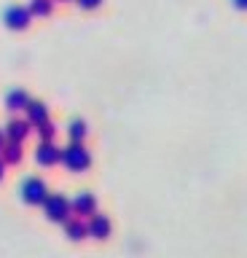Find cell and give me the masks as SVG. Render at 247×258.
<instances>
[{"mask_svg":"<svg viewBox=\"0 0 247 258\" xmlns=\"http://www.w3.org/2000/svg\"><path fill=\"white\" fill-rule=\"evenodd\" d=\"M27 105H30V94L25 92V89H11V92L6 94V108H9L11 113L25 110Z\"/></svg>","mask_w":247,"mask_h":258,"instance_id":"8","label":"cell"},{"mask_svg":"<svg viewBox=\"0 0 247 258\" xmlns=\"http://www.w3.org/2000/svg\"><path fill=\"white\" fill-rule=\"evenodd\" d=\"M38 135H41V140H54V135H57V126H54L49 118H46L43 124H38Z\"/></svg>","mask_w":247,"mask_h":258,"instance_id":"15","label":"cell"},{"mask_svg":"<svg viewBox=\"0 0 247 258\" xmlns=\"http://www.w3.org/2000/svg\"><path fill=\"white\" fill-rule=\"evenodd\" d=\"M51 8H54L51 0H30V11H33V16H51Z\"/></svg>","mask_w":247,"mask_h":258,"instance_id":"14","label":"cell"},{"mask_svg":"<svg viewBox=\"0 0 247 258\" xmlns=\"http://www.w3.org/2000/svg\"><path fill=\"white\" fill-rule=\"evenodd\" d=\"M46 197H49V185H46L41 177H27L22 183V199L27 205H43Z\"/></svg>","mask_w":247,"mask_h":258,"instance_id":"3","label":"cell"},{"mask_svg":"<svg viewBox=\"0 0 247 258\" xmlns=\"http://www.w3.org/2000/svg\"><path fill=\"white\" fill-rule=\"evenodd\" d=\"M25 113H27V121H30L33 126L43 124V121L49 118V108H46L43 102H35V100H30V105L25 108Z\"/></svg>","mask_w":247,"mask_h":258,"instance_id":"10","label":"cell"},{"mask_svg":"<svg viewBox=\"0 0 247 258\" xmlns=\"http://www.w3.org/2000/svg\"><path fill=\"white\" fill-rule=\"evenodd\" d=\"M86 229H89V237L94 239H108L110 237V221L100 213H92L89 221H86Z\"/></svg>","mask_w":247,"mask_h":258,"instance_id":"6","label":"cell"},{"mask_svg":"<svg viewBox=\"0 0 247 258\" xmlns=\"http://www.w3.org/2000/svg\"><path fill=\"white\" fill-rule=\"evenodd\" d=\"M3 161H6V164H19V161H22V143H9V145H6V148H3Z\"/></svg>","mask_w":247,"mask_h":258,"instance_id":"13","label":"cell"},{"mask_svg":"<svg viewBox=\"0 0 247 258\" xmlns=\"http://www.w3.org/2000/svg\"><path fill=\"white\" fill-rule=\"evenodd\" d=\"M94 210H97V199H94V194L81 191V194L73 199V213H75V215H92Z\"/></svg>","mask_w":247,"mask_h":258,"instance_id":"7","label":"cell"},{"mask_svg":"<svg viewBox=\"0 0 247 258\" xmlns=\"http://www.w3.org/2000/svg\"><path fill=\"white\" fill-rule=\"evenodd\" d=\"M35 159H38V164H43V167H54L62 159V151L51 140H41V145H38V151H35Z\"/></svg>","mask_w":247,"mask_h":258,"instance_id":"5","label":"cell"},{"mask_svg":"<svg viewBox=\"0 0 247 258\" xmlns=\"http://www.w3.org/2000/svg\"><path fill=\"white\" fill-rule=\"evenodd\" d=\"M3 22L9 30H27L30 22H33V11L25 6H11L9 11L3 14Z\"/></svg>","mask_w":247,"mask_h":258,"instance_id":"4","label":"cell"},{"mask_svg":"<svg viewBox=\"0 0 247 258\" xmlns=\"http://www.w3.org/2000/svg\"><path fill=\"white\" fill-rule=\"evenodd\" d=\"M0 151H3V132H0Z\"/></svg>","mask_w":247,"mask_h":258,"instance_id":"19","label":"cell"},{"mask_svg":"<svg viewBox=\"0 0 247 258\" xmlns=\"http://www.w3.org/2000/svg\"><path fill=\"white\" fill-rule=\"evenodd\" d=\"M67 135H70V143H84V140H86V135H89V126H86V121L75 118V121H70Z\"/></svg>","mask_w":247,"mask_h":258,"instance_id":"12","label":"cell"},{"mask_svg":"<svg viewBox=\"0 0 247 258\" xmlns=\"http://www.w3.org/2000/svg\"><path fill=\"white\" fill-rule=\"evenodd\" d=\"M43 210H46V218H49V221L65 223L70 218V213H73V202H67L65 197H59V194H49L43 202Z\"/></svg>","mask_w":247,"mask_h":258,"instance_id":"2","label":"cell"},{"mask_svg":"<svg viewBox=\"0 0 247 258\" xmlns=\"http://www.w3.org/2000/svg\"><path fill=\"white\" fill-rule=\"evenodd\" d=\"M62 164H65L70 172H86L92 164V153L84 143H70L67 148H62Z\"/></svg>","mask_w":247,"mask_h":258,"instance_id":"1","label":"cell"},{"mask_svg":"<svg viewBox=\"0 0 247 258\" xmlns=\"http://www.w3.org/2000/svg\"><path fill=\"white\" fill-rule=\"evenodd\" d=\"M3 172H6V161L0 159V180H3Z\"/></svg>","mask_w":247,"mask_h":258,"instance_id":"18","label":"cell"},{"mask_svg":"<svg viewBox=\"0 0 247 258\" xmlns=\"http://www.w3.org/2000/svg\"><path fill=\"white\" fill-rule=\"evenodd\" d=\"M59 3H70V0H59Z\"/></svg>","mask_w":247,"mask_h":258,"instance_id":"20","label":"cell"},{"mask_svg":"<svg viewBox=\"0 0 247 258\" xmlns=\"http://www.w3.org/2000/svg\"><path fill=\"white\" fill-rule=\"evenodd\" d=\"M231 6H234L236 11H247V0H231Z\"/></svg>","mask_w":247,"mask_h":258,"instance_id":"17","label":"cell"},{"mask_svg":"<svg viewBox=\"0 0 247 258\" xmlns=\"http://www.w3.org/2000/svg\"><path fill=\"white\" fill-rule=\"evenodd\" d=\"M30 121H19V118H14V121H9V126H6V135H9V140H14V143H22L25 137L30 135Z\"/></svg>","mask_w":247,"mask_h":258,"instance_id":"9","label":"cell"},{"mask_svg":"<svg viewBox=\"0 0 247 258\" xmlns=\"http://www.w3.org/2000/svg\"><path fill=\"white\" fill-rule=\"evenodd\" d=\"M65 231H67L70 239H84L86 234H89L86 221H78V218H67V221H65Z\"/></svg>","mask_w":247,"mask_h":258,"instance_id":"11","label":"cell"},{"mask_svg":"<svg viewBox=\"0 0 247 258\" xmlns=\"http://www.w3.org/2000/svg\"><path fill=\"white\" fill-rule=\"evenodd\" d=\"M78 6L84 8V11H94V8H100L102 6V0H75Z\"/></svg>","mask_w":247,"mask_h":258,"instance_id":"16","label":"cell"}]
</instances>
